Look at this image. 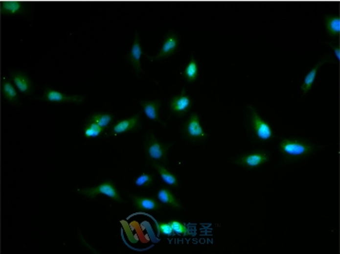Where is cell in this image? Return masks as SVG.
I'll use <instances>...</instances> for the list:
<instances>
[{
  "instance_id": "obj_23",
  "label": "cell",
  "mask_w": 340,
  "mask_h": 254,
  "mask_svg": "<svg viewBox=\"0 0 340 254\" xmlns=\"http://www.w3.org/2000/svg\"><path fill=\"white\" fill-rule=\"evenodd\" d=\"M168 223L172 227L175 235H179V236H182V237L191 235V229L187 225H185L184 223L180 221H170Z\"/></svg>"
},
{
  "instance_id": "obj_19",
  "label": "cell",
  "mask_w": 340,
  "mask_h": 254,
  "mask_svg": "<svg viewBox=\"0 0 340 254\" xmlns=\"http://www.w3.org/2000/svg\"><path fill=\"white\" fill-rule=\"evenodd\" d=\"M154 167L158 170V172L159 173L162 181H164L166 184L169 185V186H178L179 182L177 181L176 177H175L173 174L169 172L166 167L162 164H154Z\"/></svg>"
},
{
  "instance_id": "obj_1",
  "label": "cell",
  "mask_w": 340,
  "mask_h": 254,
  "mask_svg": "<svg viewBox=\"0 0 340 254\" xmlns=\"http://www.w3.org/2000/svg\"><path fill=\"white\" fill-rule=\"evenodd\" d=\"M78 191L83 195L90 197V198H94L97 195L103 194V195H106V196L115 200L116 202L121 201V198L119 196L115 185L112 182H108V181L100 184L97 187H93V188H90V189H79Z\"/></svg>"
},
{
  "instance_id": "obj_22",
  "label": "cell",
  "mask_w": 340,
  "mask_h": 254,
  "mask_svg": "<svg viewBox=\"0 0 340 254\" xmlns=\"http://www.w3.org/2000/svg\"><path fill=\"white\" fill-rule=\"evenodd\" d=\"M2 93L8 101H15L18 97L15 87L8 81L2 82Z\"/></svg>"
},
{
  "instance_id": "obj_13",
  "label": "cell",
  "mask_w": 340,
  "mask_h": 254,
  "mask_svg": "<svg viewBox=\"0 0 340 254\" xmlns=\"http://www.w3.org/2000/svg\"><path fill=\"white\" fill-rule=\"evenodd\" d=\"M12 81L14 82L17 89L23 93H29L32 90L31 80L25 74L14 72L12 74Z\"/></svg>"
},
{
  "instance_id": "obj_3",
  "label": "cell",
  "mask_w": 340,
  "mask_h": 254,
  "mask_svg": "<svg viewBox=\"0 0 340 254\" xmlns=\"http://www.w3.org/2000/svg\"><path fill=\"white\" fill-rule=\"evenodd\" d=\"M42 99L48 102H57V103H83L85 97L81 95L65 94L58 91L46 88L45 90Z\"/></svg>"
},
{
  "instance_id": "obj_26",
  "label": "cell",
  "mask_w": 340,
  "mask_h": 254,
  "mask_svg": "<svg viewBox=\"0 0 340 254\" xmlns=\"http://www.w3.org/2000/svg\"><path fill=\"white\" fill-rule=\"evenodd\" d=\"M153 183V177L149 174H142L135 181V185L138 187H149Z\"/></svg>"
},
{
  "instance_id": "obj_9",
  "label": "cell",
  "mask_w": 340,
  "mask_h": 254,
  "mask_svg": "<svg viewBox=\"0 0 340 254\" xmlns=\"http://www.w3.org/2000/svg\"><path fill=\"white\" fill-rule=\"evenodd\" d=\"M268 161V156L265 153H253L241 157L240 163L249 167H257L266 164Z\"/></svg>"
},
{
  "instance_id": "obj_14",
  "label": "cell",
  "mask_w": 340,
  "mask_h": 254,
  "mask_svg": "<svg viewBox=\"0 0 340 254\" xmlns=\"http://www.w3.org/2000/svg\"><path fill=\"white\" fill-rule=\"evenodd\" d=\"M141 106L145 115L154 121H159V107L160 103L158 101H141Z\"/></svg>"
},
{
  "instance_id": "obj_15",
  "label": "cell",
  "mask_w": 340,
  "mask_h": 254,
  "mask_svg": "<svg viewBox=\"0 0 340 254\" xmlns=\"http://www.w3.org/2000/svg\"><path fill=\"white\" fill-rule=\"evenodd\" d=\"M23 7L22 2L17 0L4 1L1 6V13L2 15H15L23 11Z\"/></svg>"
},
{
  "instance_id": "obj_20",
  "label": "cell",
  "mask_w": 340,
  "mask_h": 254,
  "mask_svg": "<svg viewBox=\"0 0 340 254\" xmlns=\"http://www.w3.org/2000/svg\"><path fill=\"white\" fill-rule=\"evenodd\" d=\"M184 76L188 80V82H192L198 77V65L196 60L192 57L190 63L186 67L184 70Z\"/></svg>"
},
{
  "instance_id": "obj_21",
  "label": "cell",
  "mask_w": 340,
  "mask_h": 254,
  "mask_svg": "<svg viewBox=\"0 0 340 254\" xmlns=\"http://www.w3.org/2000/svg\"><path fill=\"white\" fill-rule=\"evenodd\" d=\"M89 121L97 124L101 128L105 129L108 128V126L113 122V116L108 114H98L92 115Z\"/></svg>"
},
{
  "instance_id": "obj_11",
  "label": "cell",
  "mask_w": 340,
  "mask_h": 254,
  "mask_svg": "<svg viewBox=\"0 0 340 254\" xmlns=\"http://www.w3.org/2000/svg\"><path fill=\"white\" fill-rule=\"evenodd\" d=\"M141 55H142V50H141V44L139 41L138 34L136 33V37L133 42V47L131 50L129 58L133 68L136 69L137 70H141Z\"/></svg>"
},
{
  "instance_id": "obj_6",
  "label": "cell",
  "mask_w": 340,
  "mask_h": 254,
  "mask_svg": "<svg viewBox=\"0 0 340 254\" xmlns=\"http://www.w3.org/2000/svg\"><path fill=\"white\" fill-rule=\"evenodd\" d=\"M191 107V101L190 97L185 94V91L179 96H175L170 102L171 110L179 115L187 113Z\"/></svg>"
},
{
  "instance_id": "obj_17",
  "label": "cell",
  "mask_w": 340,
  "mask_h": 254,
  "mask_svg": "<svg viewBox=\"0 0 340 254\" xmlns=\"http://www.w3.org/2000/svg\"><path fill=\"white\" fill-rule=\"evenodd\" d=\"M324 63V61L319 62V63H318L313 69H311V70L308 72L307 75L305 76L303 83H302V85H301V87H300V89L302 90L303 93H306V92H308L309 91L312 89L314 83L316 82V76H317L318 69H319V68L323 65Z\"/></svg>"
},
{
  "instance_id": "obj_10",
  "label": "cell",
  "mask_w": 340,
  "mask_h": 254,
  "mask_svg": "<svg viewBox=\"0 0 340 254\" xmlns=\"http://www.w3.org/2000/svg\"><path fill=\"white\" fill-rule=\"evenodd\" d=\"M138 126H139V117L138 115H133L115 125L112 131L115 135H117L127 131H133Z\"/></svg>"
},
{
  "instance_id": "obj_7",
  "label": "cell",
  "mask_w": 340,
  "mask_h": 254,
  "mask_svg": "<svg viewBox=\"0 0 340 254\" xmlns=\"http://www.w3.org/2000/svg\"><path fill=\"white\" fill-rule=\"evenodd\" d=\"M179 36L175 33H169L166 36V40L164 42L162 48L159 51L158 56L155 58H165L171 56L179 46Z\"/></svg>"
},
{
  "instance_id": "obj_12",
  "label": "cell",
  "mask_w": 340,
  "mask_h": 254,
  "mask_svg": "<svg viewBox=\"0 0 340 254\" xmlns=\"http://www.w3.org/2000/svg\"><path fill=\"white\" fill-rule=\"evenodd\" d=\"M134 205H136L138 208L142 210H147V211H155L159 210L162 205L158 204V202L154 199L150 198H144V197L132 196Z\"/></svg>"
},
{
  "instance_id": "obj_4",
  "label": "cell",
  "mask_w": 340,
  "mask_h": 254,
  "mask_svg": "<svg viewBox=\"0 0 340 254\" xmlns=\"http://www.w3.org/2000/svg\"><path fill=\"white\" fill-rule=\"evenodd\" d=\"M251 123L258 138L262 140H268L273 137V131L271 130L269 124L258 115L257 112L252 109L251 115Z\"/></svg>"
},
{
  "instance_id": "obj_25",
  "label": "cell",
  "mask_w": 340,
  "mask_h": 254,
  "mask_svg": "<svg viewBox=\"0 0 340 254\" xmlns=\"http://www.w3.org/2000/svg\"><path fill=\"white\" fill-rule=\"evenodd\" d=\"M158 231L159 235H164L166 237H173L175 236L174 231L169 223H161L158 224Z\"/></svg>"
},
{
  "instance_id": "obj_5",
  "label": "cell",
  "mask_w": 340,
  "mask_h": 254,
  "mask_svg": "<svg viewBox=\"0 0 340 254\" xmlns=\"http://www.w3.org/2000/svg\"><path fill=\"white\" fill-rule=\"evenodd\" d=\"M167 152V146L158 141V139L151 135V138L147 140L146 144V154L154 161H163L165 160Z\"/></svg>"
},
{
  "instance_id": "obj_18",
  "label": "cell",
  "mask_w": 340,
  "mask_h": 254,
  "mask_svg": "<svg viewBox=\"0 0 340 254\" xmlns=\"http://www.w3.org/2000/svg\"><path fill=\"white\" fill-rule=\"evenodd\" d=\"M324 25L326 26V31L330 36H337L340 33V19L339 16H328L324 18Z\"/></svg>"
},
{
  "instance_id": "obj_2",
  "label": "cell",
  "mask_w": 340,
  "mask_h": 254,
  "mask_svg": "<svg viewBox=\"0 0 340 254\" xmlns=\"http://www.w3.org/2000/svg\"><path fill=\"white\" fill-rule=\"evenodd\" d=\"M280 150L287 156L299 157L310 154L312 146L298 140L283 139L280 143Z\"/></svg>"
},
{
  "instance_id": "obj_24",
  "label": "cell",
  "mask_w": 340,
  "mask_h": 254,
  "mask_svg": "<svg viewBox=\"0 0 340 254\" xmlns=\"http://www.w3.org/2000/svg\"><path fill=\"white\" fill-rule=\"evenodd\" d=\"M103 131V128H101L97 124L89 121L84 128V135L87 138H95L98 137Z\"/></svg>"
},
{
  "instance_id": "obj_16",
  "label": "cell",
  "mask_w": 340,
  "mask_h": 254,
  "mask_svg": "<svg viewBox=\"0 0 340 254\" xmlns=\"http://www.w3.org/2000/svg\"><path fill=\"white\" fill-rule=\"evenodd\" d=\"M158 199L160 203L164 205H168L172 208L180 209L181 205L178 203L177 199L174 195L170 192V190L167 189H161L158 193Z\"/></svg>"
},
{
  "instance_id": "obj_27",
  "label": "cell",
  "mask_w": 340,
  "mask_h": 254,
  "mask_svg": "<svg viewBox=\"0 0 340 254\" xmlns=\"http://www.w3.org/2000/svg\"><path fill=\"white\" fill-rule=\"evenodd\" d=\"M331 46H332L333 49H334V53H335V56H336V58H337V60L339 61L340 58V47H339V46H334L333 45H331Z\"/></svg>"
},
{
  "instance_id": "obj_8",
  "label": "cell",
  "mask_w": 340,
  "mask_h": 254,
  "mask_svg": "<svg viewBox=\"0 0 340 254\" xmlns=\"http://www.w3.org/2000/svg\"><path fill=\"white\" fill-rule=\"evenodd\" d=\"M186 131L191 138L198 139L205 137V133L200 123L199 116L197 114H192L189 118L188 122L186 124Z\"/></svg>"
}]
</instances>
